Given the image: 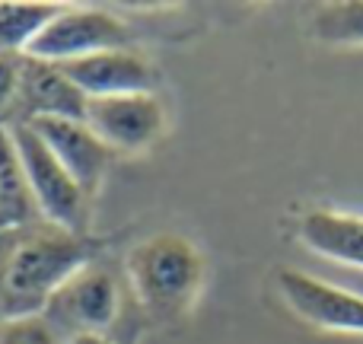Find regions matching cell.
I'll list each match as a JSON object with an SVG mask.
<instances>
[{
	"label": "cell",
	"instance_id": "3957f363",
	"mask_svg": "<svg viewBox=\"0 0 363 344\" xmlns=\"http://www.w3.org/2000/svg\"><path fill=\"white\" fill-rule=\"evenodd\" d=\"M10 128H13V140L19 147V157H23L32 198H35L38 220L55 226V230L86 236L89 194L77 185V179L64 170L61 160L42 144V138L26 121H16Z\"/></svg>",
	"mask_w": 363,
	"mask_h": 344
},
{
	"label": "cell",
	"instance_id": "e0dca14e",
	"mask_svg": "<svg viewBox=\"0 0 363 344\" xmlns=\"http://www.w3.org/2000/svg\"><path fill=\"white\" fill-rule=\"evenodd\" d=\"M67 344H118L112 335H80V338H70Z\"/></svg>",
	"mask_w": 363,
	"mask_h": 344
},
{
	"label": "cell",
	"instance_id": "8fae6325",
	"mask_svg": "<svg viewBox=\"0 0 363 344\" xmlns=\"http://www.w3.org/2000/svg\"><path fill=\"white\" fill-rule=\"evenodd\" d=\"M296 236L313 255L363 271V217L357 213L313 207L300 217Z\"/></svg>",
	"mask_w": 363,
	"mask_h": 344
},
{
	"label": "cell",
	"instance_id": "ba28073f",
	"mask_svg": "<svg viewBox=\"0 0 363 344\" xmlns=\"http://www.w3.org/2000/svg\"><path fill=\"white\" fill-rule=\"evenodd\" d=\"M26 125L42 138V144L61 160L77 185L93 198L106 179L115 150L83 118H29Z\"/></svg>",
	"mask_w": 363,
	"mask_h": 344
},
{
	"label": "cell",
	"instance_id": "5bb4252c",
	"mask_svg": "<svg viewBox=\"0 0 363 344\" xmlns=\"http://www.w3.org/2000/svg\"><path fill=\"white\" fill-rule=\"evenodd\" d=\"M309 32L315 42L332 45V48H363V0L315 6Z\"/></svg>",
	"mask_w": 363,
	"mask_h": 344
},
{
	"label": "cell",
	"instance_id": "9c48e42d",
	"mask_svg": "<svg viewBox=\"0 0 363 344\" xmlns=\"http://www.w3.org/2000/svg\"><path fill=\"white\" fill-rule=\"evenodd\" d=\"M77 89L86 99L102 96H128V93H157L160 74L138 48H112L80 61L61 64Z\"/></svg>",
	"mask_w": 363,
	"mask_h": 344
},
{
	"label": "cell",
	"instance_id": "7c38bea8",
	"mask_svg": "<svg viewBox=\"0 0 363 344\" xmlns=\"http://www.w3.org/2000/svg\"><path fill=\"white\" fill-rule=\"evenodd\" d=\"M32 223H42L35 211L26 166L19 157V147L13 140V128L0 125V233L26 230Z\"/></svg>",
	"mask_w": 363,
	"mask_h": 344
},
{
	"label": "cell",
	"instance_id": "52a82bcc",
	"mask_svg": "<svg viewBox=\"0 0 363 344\" xmlns=\"http://www.w3.org/2000/svg\"><path fill=\"white\" fill-rule=\"evenodd\" d=\"M277 294L300 322L319 332L363 335V296L296 268L277 271Z\"/></svg>",
	"mask_w": 363,
	"mask_h": 344
},
{
	"label": "cell",
	"instance_id": "30bf717a",
	"mask_svg": "<svg viewBox=\"0 0 363 344\" xmlns=\"http://www.w3.org/2000/svg\"><path fill=\"white\" fill-rule=\"evenodd\" d=\"M83 115H86V96L70 83V77L61 70V64H48V61L23 55L16 121L83 118ZM16 121H13V125H16Z\"/></svg>",
	"mask_w": 363,
	"mask_h": 344
},
{
	"label": "cell",
	"instance_id": "277c9868",
	"mask_svg": "<svg viewBox=\"0 0 363 344\" xmlns=\"http://www.w3.org/2000/svg\"><path fill=\"white\" fill-rule=\"evenodd\" d=\"M121 284L106 265H86L48 300L42 319L67 344L80 335H108L121 319Z\"/></svg>",
	"mask_w": 363,
	"mask_h": 344
},
{
	"label": "cell",
	"instance_id": "6da1fadb",
	"mask_svg": "<svg viewBox=\"0 0 363 344\" xmlns=\"http://www.w3.org/2000/svg\"><path fill=\"white\" fill-rule=\"evenodd\" d=\"M13 233L16 239L0 249V319L42 316L51 296L99 252L89 233H64L48 223Z\"/></svg>",
	"mask_w": 363,
	"mask_h": 344
},
{
	"label": "cell",
	"instance_id": "5b68a950",
	"mask_svg": "<svg viewBox=\"0 0 363 344\" xmlns=\"http://www.w3.org/2000/svg\"><path fill=\"white\" fill-rule=\"evenodd\" d=\"M112 48H131V29L115 13L93 6H64L32 42L29 57L67 64Z\"/></svg>",
	"mask_w": 363,
	"mask_h": 344
},
{
	"label": "cell",
	"instance_id": "8992f818",
	"mask_svg": "<svg viewBox=\"0 0 363 344\" xmlns=\"http://www.w3.org/2000/svg\"><path fill=\"white\" fill-rule=\"evenodd\" d=\"M89 128L118 153H147L166 134V106L157 93H128L86 99Z\"/></svg>",
	"mask_w": 363,
	"mask_h": 344
},
{
	"label": "cell",
	"instance_id": "2e32d148",
	"mask_svg": "<svg viewBox=\"0 0 363 344\" xmlns=\"http://www.w3.org/2000/svg\"><path fill=\"white\" fill-rule=\"evenodd\" d=\"M19 67H23V57L0 55V125H13V121H16Z\"/></svg>",
	"mask_w": 363,
	"mask_h": 344
},
{
	"label": "cell",
	"instance_id": "9a60e30c",
	"mask_svg": "<svg viewBox=\"0 0 363 344\" xmlns=\"http://www.w3.org/2000/svg\"><path fill=\"white\" fill-rule=\"evenodd\" d=\"M0 344H64L42 316L0 319Z\"/></svg>",
	"mask_w": 363,
	"mask_h": 344
},
{
	"label": "cell",
	"instance_id": "7a4b0ae2",
	"mask_svg": "<svg viewBox=\"0 0 363 344\" xmlns=\"http://www.w3.org/2000/svg\"><path fill=\"white\" fill-rule=\"evenodd\" d=\"M125 274L140 313L160 326H169L194 309L204 290L207 262L182 233H153L128 249Z\"/></svg>",
	"mask_w": 363,
	"mask_h": 344
},
{
	"label": "cell",
	"instance_id": "4fadbf2b",
	"mask_svg": "<svg viewBox=\"0 0 363 344\" xmlns=\"http://www.w3.org/2000/svg\"><path fill=\"white\" fill-rule=\"evenodd\" d=\"M61 10L64 4H48V0H0V55H29L32 42Z\"/></svg>",
	"mask_w": 363,
	"mask_h": 344
}]
</instances>
